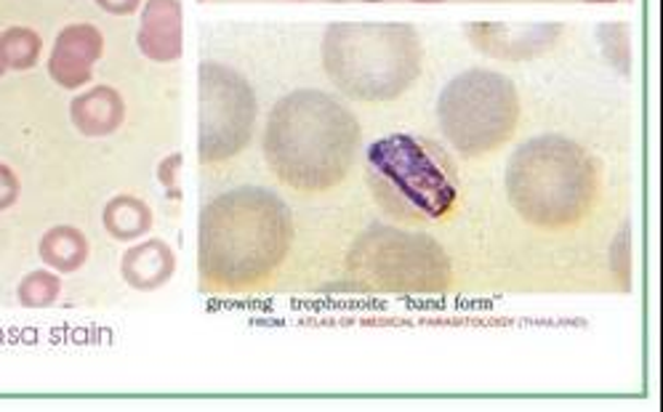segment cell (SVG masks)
<instances>
[{
  "label": "cell",
  "mask_w": 663,
  "mask_h": 412,
  "mask_svg": "<svg viewBox=\"0 0 663 412\" xmlns=\"http://www.w3.org/2000/svg\"><path fill=\"white\" fill-rule=\"evenodd\" d=\"M360 147V125L323 90H297L277 101L267 129V160L299 192H325L347 179Z\"/></svg>",
  "instance_id": "1"
},
{
  "label": "cell",
  "mask_w": 663,
  "mask_h": 412,
  "mask_svg": "<svg viewBox=\"0 0 663 412\" xmlns=\"http://www.w3.org/2000/svg\"><path fill=\"white\" fill-rule=\"evenodd\" d=\"M293 238L291 214L267 190L225 192L203 210L201 269L225 288H240L273 275Z\"/></svg>",
  "instance_id": "2"
},
{
  "label": "cell",
  "mask_w": 663,
  "mask_h": 412,
  "mask_svg": "<svg viewBox=\"0 0 663 412\" xmlns=\"http://www.w3.org/2000/svg\"><path fill=\"white\" fill-rule=\"evenodd\" d=\"M506 195L528 223L572 227L589 214L596 197L594 162L570 138L544 133L509 157Z\"/></svg>",
  "instance_id": "3"
},
{
  "label": "cell",
  "mask_w": 663,
  "mask_h": 412,
  "mask_svg": "<svg viewBox=\"0 0 663 412\" xmlns=\"http://www.w3.org/2000/svg\"><path fill=\"white\" fill-rule=\"evenodd\" d=\"M421 57V40L408 24H334L323 44L330 81L360 101H387L411 88Z\"/></svg>",
  "instance_id": "4"
},
{
  "label": "cell",
  "mask_w": 663,
  "mask_h": 412,
  "mask_svg": "<svg viewBox=\"0 0 663 412\" xmlns=\"http://www.w3.org/2000/svg\"><path fill=\"white\" fill-rule=\"evenodd\" d=\"M367 186L387 214L402 221H435L454 208V162L435 142L411 133L378 138L365 153Z\"/></svg>",
  "instance_id": "5"
},
{
  "label": "cell",
  "mask_w": 663,
  "mask_h": 412,
  "mask_svg": "<svg viewBox=\"0 0 663 412\" xmlns=\"http://www.w3.org/2000/svg\"><path fill=\"white\" fill-rule=\"evenodd\" d=\"M437 120L461 155L480 157L511 138L520 120L517 88L502 72L467 70L443 88Z\"/></svg>",
  "instance_id": "6"
},
{
  "label": "cell",
  "mask_w": 663,
  "mask_h": 412,
  "mask_svg": "<svg viewBox=\"0 0 663 412\" xmlns=\"http://www.w3.org/2000/svg\"><path fill=\"white\" fill-rule=\"evenodd\" d=\"M349 269L360 280L387 290H443L450 280L448 256L424 234L376 227L349 253Z\"/></svg>",
  "instance_id": "7"
},
{
  "label": "cell",
  "mask_w": 663,
  "mask_h": 412,
  "mask_svg": "<svg viewBox=\"0 0 663 412\" xmlns=\"http://www.w3.org/2000/svg\"><path fill=\"white\" fill-rule=\"evenodd\" d=\"M256 99L249 83L221 64L201 70V157L227 160L249 144Z\"/></svg>",
  "instance_id": "8"
},
{
  "label": "cell",
  "mask_w": 663,
  "mask_h": 412,
  "mask_svg": "<svg viewBox=\"0 0 663 412\" xmlns=\"http://www.w3.org/2000/svg\"><path fill=\"white\" fill-rule=\"evenodd\" d=\"M559 24H528V27H511V24H474L467 29L469 38L478 44L480 51L496 59H528L544 53L559 38Z\"/></svg>",
  "instance_id": "9"
},
{
  "label": "cell",
  "mask_w": 663,
  "mask_h": 412,
  "mask_svg": "<svg viewBox=\"0 0 663 412\" xmlns=\"http://www.w3.org/2000/svg\"><path fill=\"white\" fill-rule=\"evenodd\" d=\"M99 53L101 35L88 24H75L59 35L48 70H51L53 81L62 83L64 88H77L92 77V64Z\"/></svg>",
  "instance_id": "10"
},
{
  "label": "cell",
  "mask_w": 663,
  "mask_h": 412,
  "mask_svg": "<svg viewBox=\"0 0 663 412\" xmlns=\"http://www.w3.org/2000/svg\"><path fill=\"white\" fill-rule=\"evenodd\" d=\"M138 46L155 62L182 57V5L179 0H149L142 16Z\"/></svg>",
  "instance_id": "11"
},
{
  "label": "cell",
  "mask_w": 663,
  "mask_h": 412,
  "mask_svg": "<svg viewBox=\"0 0 663 412\" xmlns=\"http://www.w3.org/2000/svg\"><path fill=\"white\" fill-rule=\"evenodd\" d=\"M177 269L171 247L160 240H147L136 245L134 251L125 253L123 258V277L125 282L138 290H155L168 282V277Z\"/></svg>",
  "instance_id": "12"
},
{
  "label": "cell",
  "mask_w": 663,
  "mask_h": 412,
  "mask_svg": "<svg viewBox=\"0 0 663 412\" xmlns=\"http://www.w3.org/2000/svg\"><path fill=\"white\" fill-rule=\"evenodd\" d=\"M72 120L86 136H105L118 129L123 120V101L112 88L99 86L77 96L72 105Z\"/></svg>",
  "instance_id": "13"
},
{
  "label": "cell",
  "mask_w": 663,
  "mask_h": 412,
  "mask_svg": "<svg viewBox=\"0 0 663 412\" xmlns=\"http://www.w3.org/2000/svg\"><path fill=\"white\" fill-rule=\"evenodd\" d=\"M40 256L59 271H75L88 256L83 234L72 227H57L40 242Z\"/></svg>",
  "instance_id": "14"
},
{
  "label": "cell",
  "mask_w": 663,
  "mask_h": 412,
  "mask_svg": "<svg viewBox=\"0 0 663 412\" xmlns=\"http://www.w3.org/2000/svg\"><path fill=\"white\" fill-rule=\"evenodd\" d=\"M105 227L114 234V240H136L153 227V216L142 199L118 197L107 205Z\"/></svg>",
  "instance_id": "15"
},
{
  "label": "cell",
  "mask_w": 663,
  "mask_h": 412,
  "mask_svg": "<svg viewBox=\"0 0 663 412\" xmlns=\"http://www.w3.org/2000/svg\"><path fill=\"white\" fill-rule=\"evenodd\" d=\"M57 293H59V280L53 275H48V271H35V275H29L20 288L22 304L27 306L51 304V301L57 299Z\"/></svg>",
  "instance_id": "16"
},
{
  "label": "cell",
  "mask_w": 663,
  "mask_h": 412,
  "mask_svg": "<svg viewBox=\"0 0 663 412\" xmlns=\"http://www.w3.org/2000/svg\"><path fill=\"white\" fill-rule=\"evenodd\" d=\"M596 38H600L602 51L607 53V59H611L618 70H624V64H620L618 59V51L629 59V33H626V27H620V24H607V27L596 29Z\"/></svg>",
  "instance_id": "17"
},
{
  "label": "cell",
  "mask_w": 663,
  "mask_h": 412,
  "mask_svg": "<svg viewBox=\"0 0 663 412\" xmlns=\"http://www.w3.org/2000/svg\"><path fill=\"white\" fill-rule=\"evenodd\" d=\"M16 199V179L5 166H0V208H9Z\"/></svg>",
  "instance_id": "18"
},
{
  "label": "cell",
  "mask_w": 663,
  "mask_h": 412,
  "mask_svg": "<svg viewBox=\"0 0 663 412\" xmlns=\"http://www.w3.org/2000/svg\"><path fill=\"white\" fill-rule=\"evenodd\" d=\"M96 3L105 11H110V14H131L142 0H96Z\"/></svg>",
  "instance_id": "19"
},
{
  "label": "cell",
  "mask_w": 663,
  "mask_h": 412,
  "mask_svg": "<svg viewBox=\"0 0 663 412\" xmlns=\"http://www.w3.org/2000/svg\"><path fill=\"white\" fill-rule=\"evenodd\" d=\"M179 166H182V155H173V157H168L166 162H162V166H160V181H162V184H166V186L173 184Z\"/></svg>",
  "instance_id": "20"
},
{
  "label": "cell",
  "mask_w": 663,
  "mask_h": 412,
  "mask_svg": "<svg viewBox=\"0 0 663 412\" xmlns=\"http://www.w3.org/2000/svg\"><path fill=\"white\" fill-rule=\"evenodd\" d=\"M5 70V57H3V48H0V72Z\"/></svg>",
  "instance_id": "21"
},
{
  "label": "cell",
  "mask_w": 663,
  "mask_h": 412,
  "mask_svg": "<svg viewBox=\"0 0 663 412\" xmlns=\"http://www.w3.org/2000/svg\"><path fill=\"white\" fill-rule=\"evenodd\" d=\"M415 3H443V0H415Z\"/></svg>",
  "instance_id": "22"
}]
</instances>
